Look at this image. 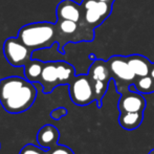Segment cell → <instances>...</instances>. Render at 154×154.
<instances>
[{"mask_svg": "<svg viewBox=\"0 0 154 154\" xmlns=\"http://www.w3.org/2000/svg\"><path fill=\"white\" fill-rule=\"evenodd\" d=\"M37 89L26 78L11 75L0 80V103L10 113H21L34 105Z\"/></svg>", "mask_w": 154, "mask_h": 154, "instance_id": "1", "label": "cell"}, {"mask_svg": "<svg viewBox=\"0 0 154 154\" xmlns=\"http://www.w3.org/2000/svg\"><path fill=\"white\" fill-rule=\"evenodd\" d=\"M17 37L32 51L49 48L58 43L57 24L47 21L29 23L19 29Z\"/></svg>", "mask_w": 154, "mask_h": 154, "instance_id": "2", "label": "cell"}, {"mask_svg": "<svg viewBox=\"0 0 154 154\" xmlns=\"http://www.w3.org/2000/svg\"><path fill=\"white\" fill-rule=\"evenodd\" d=\"M75 77V69L65 61L44 62L43 70L38 83L42 85L43 92L48 94L56 87L61 85H69Z\"/></svg>", "mask_w": 154, "mask_h": 154, "instance_id": "3", "label": "cell"}, {"mask_svg": "<svg viewBox=\"0 0 154 154\" xmlns=\"http://www.w3.org/2000/svg\"><path fill=\"white\" fill-rule=\"evenodd\" d=\"M56 24L58 29V46L61 54H64V47L67 43L91 42L94 39V29L83 23L57 19Z\"/></svg>", "mask_w": 154, "mask_h": 154, "instance_id": "4", "label": "cell"}, {"mask_svg": "<svg viewBox=\"0 0 154 154\" xmlns=\"http://www.w3.org/2000/svg\"><path fill=\"white\" fill-rule=\"evenodd\" d=\"M107 64L111 79L116 83V91L121 94L128 91L137 77L128 64L127 56L114 55L107 60Z\"/></svg>", "mask_w": 154, "mask_h": 154, "instance_id": "5", "label": "cell"}, {"mask_svg": "<svg viewBox=\"0 0 154 154\" xmlns=\"http://www.w3.org/2000/svg\"><path fill=\"white\" fill-rule=\"evenodd\" d=\"M87 75L91 81L97 107L101 108L103 97H105L109 83L112 80L107 61H104L102 59L94 60L89 66Z\"/></svg>", "mask_w": 154, "mask_h": 154, "instance_id": "6", "label": "cell"}, {"mask_svg": "<svg viewBox=\"0 0 154 154\" xmlns=\"http://www.w3.org/2000/svg\"><path fill=\"white\" fill-rule=\"evenodd\" d=\"M112 5L113 4L99 0H83L81 2L83 11L82 23L90 29H95L110 16Z\"/></svg>", "mask_w": 154, "mask_h": 154, "instance_id": "7", "label": "cell"}, {"mask_svg": "<svg viewBox=\"0 0 154 154\" xmlns=\"http://www.w3.org/2000/svg\"><path fill=\"white\" fill-rule=\"evenodd\" d=\"M34 51L18 37H10L3 43V55L12 66L24 67L32 60Z\"/></svg>", "mask_w": 154, "mask_h": 154, "instance_id": "8", "label": "cell"}, {"mask_svg": "<svg viewBox=\"0 0 154 154\" xmlns=\"http://www.w3.org/2000/svg\"><path fill=\"white\" fill-rule=\"evenodd\" d=\"M70 100L78 106H87L95 101L94 91L88 75H75L68 85Z\"/></svg>", "mask_w": 154, "mask_h": 154, "instance_id": "9", "label": "cell"}, {"mask_svg": "<svg viewBox=\"0 0 154 154\" xmlns=\"http://www.w3.org/2000/svg\"><path fill=\"white\" fill-rule=\"evenodd\" d=\"M146 100L142 93L137 91H128L121 94L118 103V109L120 113L124 112H144L146 109Z\"/></svg>", "mask_w": 154, "mask_h": 154, "instance_id": "10", "label": "cell"}, {"mask_svg": "<svg viewBox=\"0 0 154 154\" xmlns=\"http://www.w3.org/2000/svg\"><path fill=\"white\" fill-rule=\"evenodd\" d=\"M56 16L57 19L71 20L82 23L83 11H82L81 3H77L73 0H62L59 2L56 8Z\"/></svg>", "mask_w": 154, "mask_h": 154, "instance_id": "11", "label": "cell"}, {"mask_svg": "<svg viewBox=\"0 0 154 154\" xmlns=\"http://www.w3.org/2000/svg\"><path fill=\"white\" fill-rule=\"evenodd\" d=\"M60 132L53 125H44L37 133V142L44 150H49L58 145Z\"/></svg>", "mask_w": 154, "mask_h": 154, "instance_id": "12", "label": "cell"}, {"mask_svg": "<svg viewBox=\"0 0 154 154\" xmlns=\"http://www.w3.org/2000/svg\"><path fill=\"white\" fill-rule=\"evenodd\" d=\"M128 64L131 67L132 71L135 73L136 77H145L149 75L150 73V68L152 62L147 57L142 55H130L127 56Z\"/></svg>", "mask_w": 154, "mask_h": 154, "instance_id": "13", "label": "cell"}, {"mask_svg": "<svg viewBox=\"0 0 154 154\" xmlns=\"http://www.w3.org/2000/svg\"><path fill=\"white\" fill-rule=\"evenodd\" d=\"M144 120V112H124L119 116V124L125 130H134Z\"/></svg>", "mask_w": 154, "mask_h": 154, "instance_id": "14", "label": "cell"}, {"mask_svg": "<svg viewBox=\"0 0 154 154\" xmlns=\"http://www.w3.org/2000/svg\"><path fill=\"white\" fill-rule=\"evenodd\" d=\"M43 65H44L43 61L32 59L24 66V78H26L32 83H38L43 70Z\"/></svg>", "mask_w": 154, "mask_h": 154, "instance_id": "15", "label": "cell"}, {"mask_svg": "<svg viewBox=\"0 0 154 154\" xmlns=\"http://www.w3.org/2000/svg\"><path fill=\"white\" fill-rule=\"evenodd\" d=\"M133 85L135 86L136 91L142 94H148V93L154 92V82L150 75L136 78Z\"/></svg>", "mask_w": 154, "mask_h": 154, "instance_id": "16", "label": "cell"}, {"mask_svg": "<svg viewBox=\"0 0 154 154\" xmlns=\"http://www.w3.org/2000/svg\"><path fill=\"white\" fill-rule=\"evenodd\" d=\"M19 154H48V150H44L34 144H27L21 149Z\"/></svg>", "mask_w": 154, "mask_h": 154, "instance_id": "17", "label": "cell"}, {"mask_svg": "<svg viewBox=\"0 0 154 154\" xmlns=\"http://www.w3.org/2000/svg\"><path fill=\"white\" fill-rule=\"evenodd\" d=\"M48 154H75L70 148L63 145H56L54 148L49 149Z\"/></svg>", "mask_w": 154, "mask_h": 154, "instance_id": "18", "label": "cell"}, {"mask_svg": "<svg viewBox=\"0 0 154 154\" xmlns=\"http://www.w3.org/2000/svg\"><path fill=\"white\" fill-rule=\"evenodd\" d=\"M67 113H68V111H67L66 108L58 107L51 112V118L55 121H58V120H60V119H62L63 116H66Z\"/></svg>", "mask_w": 154, "mask_h": 154, "instance_id": "19", "label": "cell"}, {"mask_svg": "<svg viewBox=\"0 0 154 154\" xmlns=\"http://www.w3.org/2000/svg\"><path fill=\"white\" fill-rule=\"evenodd\" d=\"M149 75L152 77V79L154 80V62L152 63V65H151V68H150V73Z\"/></svg>", "mask_w": 154, "mask_h": 154, "instance_id": "20", "label": "cell"}, {"mask_svg": "<svg viewBox=\"0 0 154 154\" xmlns=\"http://www.w3.org/2000/svg\"><path fill=\"white\" fill-rule=\"evenodd\" d=\"M99 1H103V2H107V3H110V4H113V2L116 0H99Z\"/></svg>", "mask_w": 154, "mask_h": 154, "instance_id": "21", "label": "cell"}, {"mask_svg": "<svg viewBox=\"0 0 154 154\" xmlns=\"http://www.w3.org/2000/svg\"><path fill=\"white\" fill-rule=\"evenodd\" d=\"M148 154H154V149H152V150H151Z\"/></svg>", "mask_w": 154, "mask_h": 154, "instance_id": "22", "label": "cell"}, {"mask_svg": "<svg viewBox=\"0 0 154 154\" xmlns=\"http://www.w3.org/2000/svg\"><path fill=\"white\" fill-rule=\"evenodd\" d=\"M153 82H154V80H153Z\"/></svg>", "mask_w": 154, "mask_h": 154, "instance_id": "23", "label": "cell"}]
</instances>
